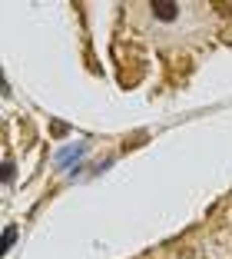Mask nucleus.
Listing matches in <instances>:
<instances>
[{
  "label": "nucleus",
  "mask_w": 232,
  "mask_h": 259,
  "mask_svg": "<svg viewBox=\"0 0 232 259\" xmlns=\"http://www.w3.org/2000/svg\"><path fill=\"white\" fill-rule=\"evenodd\" d=\"M14 239H17V229L7 226V229H4V243H0V246H4V249H10V246H14Z\"/></svg>",
  "instance_id": "7ed1b4c3"
},
{
  "label": "nucleus",
  "mask_w": 232,
  "mask_h": 259,
  "mask_svg": "<svg viewBox=\"0 0 232 259\" xmlns=\"http://www.w3.org/2000/svg\"><path fill=\"white\" fill-rule=\"evenodd\" d=\"M150 10L159 17V20H176V14H179V4H172V0H159V4H153Z\"/></svg>",
  "instance_id": "f257e3e1"
},
{
  "label": "nucleus",
  "mask_w": 232,
  "mask_h": 259,
  "mask_svg": "<svg viewBox=\"0 0 232 259\" xmlns=\"http://www.w3.org/2000/svg\"><path fill=\"white\" fill-rule=\"evenodd\" d=\"M219 10H222V14H232V4H216Z\"/></svg>",
  "instance_id": "39448f33"
},
{
  "label": "nucleus",
  "mask_w": 232,
  "mask_h": 259,
  "mask_svg": "<svg viewBox=\"0 0 232 259\" xmlns=\"http://www.w3.org/2000/svg\"><path fill=\"white\" fill-rule=\"evenodd\" d=\"M80 153H83V146H70V150H63V153H60V163L67 166V163H70V160H76Z\"/></svg>",
  "instance_id": "f03ea898"
},
{
  "label": "nucleus",
  "mask_w": 232,
  "mask_h": 259,
  "mask_svg": "<svg viewBox=\"0 0 232 259\" xmlns=\"http://www.w3.org/2000/svg\"><path fill=\"white\" fill-rule=\"evenodd\" d=\"M10 176H14V163L4 160V180H7V183H10Z\"/></svg>",
  "instance_id": "20e7f679"
}]
</instances>
